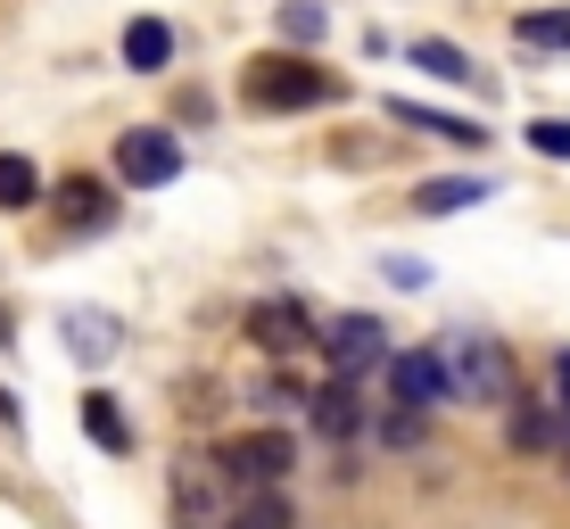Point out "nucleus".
<instances>
[{
    "mask_svg": "<svg viewBox=\"0 0 570 529\" xmlns=\"http://www.w3.org/2000/svg\"><path fill=\"white\" fill-rule=\"evenodd\" d=\"M340 75L331 67H306V58H248V75H240V100L257 108V116H282V108H323V100H340Z\"/></svg>",
    "mask_w": 570,
    "mask_h": 529,
    "instance_id": "obj_1",
    "label": "nucleus"
},
{
    "mask_svg": "<svg viewBox=\"0 0 570 529\" xmlns=\"http://www.w3.org/2000/svg\"><path fill=\"white\" fill-rule=\"evenodd\" d=\"M446 389L455 398H471V405H513L521 398V372H513V356H504L497 340H455V356H446Z\"/></svg>",
    "mask_w": 570,
    "mask_h": 529,
    "instance_id": "obj_2",
    "label": "nucleus"
},
{
    "mask_svg": "<svg viewBox=\"0 0 570 529\" xmlns=\"http://www.w3.org/2000/svg\"><path fill=\"white\" fill-rule=\"evenodd\" d=\"M289 463H298V447H289L282 430H248V439H232V447H224V472L240 480V488H282V480H289Z\"/></svg>",
    "mask_w": 570,
    "mask_h": 529,
    "instance_id": "obj_3",
    "label": "nucleus"
},
{
    "mask_svg": "<svg viewBox=\"0 0 570 529\" xmlns=\"http://www.w3.org/2000/svg\"><path fill=\"white\" fill-rule=\"evenodd\" d=\"M116 174H125V183H141V190H157V183H174V174H183V149H174V133L141 125V133H125V141H116Z\"/></svg>",
    "mask_w": 570,
    "mask_h": 529,
    "instance_id": "obj_4",
    "label": "nucleus"
},
{
    "mask_svg": "<svg viewBox=\"0 0 570 529\" xmlns=\"http://www.w3.org/2000/svg\"><path fill=\"white\" fill-rule=\"evenodd\" d=\"M389 389H397V405H414V414H430V405L455 398V389H446V356H430V347L389 356Z\"/></svg>",
    "mask_w": 570,
    "mask_h": 529,
    "instance_id": "obj_5",
    "label": "nucleus"
},
{
    "mask_svg": "<svg viewBox=\"0 0 570 529\" xmlns=\"http://www.w3.org/2000/svg\"><path fill=\"white\" fill-rule=\"evenodd\" d=\"M323 347H331V372H347V381L389 356V340H381V323H372V315H340V323H323Z\"/></svg>",
    "mask_w": 570,
    "mask_h": 529,
    "instance_id": "obj_6",
    "label": "nucleus"
},
{
    "mask_svg": "<svg viewBox=\"0 0 570 529\" xmlns=\"http://www.w3.org/2000/svg\"><path fill=\"white\" fill-rule=\"evenodd\" d=\"M248 340H257L265 356H298V347L314 340V331H306V306H298V298H265V306H248Z\"/></svg>",
    "mask_w": 570,
    "mask_h": 529,
    "instance_id": "obj_7",
    "label": "nucleus"
},
{
    "mask_svg": "<svg viewBox=\"0 0 570 529\" xmlns=\"http://www.w3.org/2000/svg\"><path fill=\"white\" fill-rule=\"evenodd\" d=\"M389 125L430 133V141H446V149H480V141H488V133L471 125V116H439V108H422V100H389Z\"/></svg>",
    "mask_w": 570,
    "mask_h": 529,
    "instance_id": "obj_8",
    "label": "nucleus"
},
{
    "mask_svg": "<svg viewBox=\"0 0 570 529\" xmlns=\"http://www.w3.org/2000/svg\"><path fill=\"white\" fill-rule=\"evenodd\" d=\"M58 215H67V232H108L116 199H108L100 174H67V183H58Z\"/></svg>",
    "mask_w": 570,
    "mask_h": 529,
    "instance_id": "obj_9",
    "label": "nucleus"
},
{
    "mask_svg": "<svg viewBox=\"0 0 570 529\" xmlns=\"http://www.w3.org/2000/svg\"><path fill=\"white\" fill-rule=\"evenodd\" d=\"M314 430H323L331 447L364 430V398H356V381H347V372H331V389H314Z\"/></svg>",
    "mask_w": 570,
    "mask_h": 529,
    "instance_id": "obj_10",
    "label": "nucleus"
},
{
    "mask_svg": "<svg viewBox=\"0 0 570 529\" xmlns=\"http://www.w3.org/2000/svg\"><path fill=\"white\" fill-rule=\"evenodd\" d=\"M405 58H414V67H430V75H439V84H480V67H471V50L439 42V33H414V42H405Z\"/></svg>",
    "mask_w": 570,
    "mask_h": 529,
    "instance_id": "obj_11",
    "label": "nucleus"
},
{
    "mask_svg": "<svg viewBox=\"0 0 570 529\" xmlns=\"http://www.w3.org/2000/svg\"><path fill=\"white\" fill-rule=\"evenodd\" d=\"M166 58H174V26H166V17H132V26H125V67L157 75Z\"/></svg>",
    "mask_w": 570,
    "mask_h": 529,
    "instance_id": "obj_12",
    "label": "nucleus"
},
{
    "mask_svg": "<svg viewBox=\"0 0 570 529\" xmlns=\"http://www.w3.org/2000/svg\"><path fill=\"white\" fill-rule=\"evenodd\" d=\"M480 199H488L480 174H439V183H422V190H414V207H422V215H463V207H480Z\"/></svg>",
    "mask_w": 570,
    "mask_h": 529,
    "instance_id": "obj_13",
    "label": "nucleus"
},
{
    "mask_svg": "<svg viewBox=\"0 0 570 529\" xmlns=\"http://www.w3.org/2000/svg\"><path fill=\"white\" fill-rule=\"evenodd\" d=\"M26 207H42V174H33V158L0 149V215H26Z\"/></svg>",
    "mask_w": 570,
    "mask_h": 529,
    "instance_id": "obj_14",
    "label": "nucleus"
},
{
    "mask_svg": "<svg viewBox=\"0 0 570 529\" xmlns=\"http://www.w3.org/2000/svg\"><path fill=\"white\" fill-rule=\"evenodd\" d=\"M83 430L108 447V455H125V447H132V430H125V414H116V398H100V389L83 398Z\"/></svg>",
    "mask_w": 570,
    "mask_h": 529,
    "instance_id": "obj_15",
    "label": "nucleus"
},
{
    "mask_svg": "<svg viewBox=\"0 0 570 529\" xmlns=\"http://www.w3.org/2000/svg\"><path fill=\"white\" fill-rule=\"evenodd\" d=\"M513 33L521 42H538V50H570V9H529V17H513Z\"/></svg>",
    "mask_w": 570,
    "mask_h": 529,
    "instance_id": "obj_16",
    "label": "nucleus"
},
{
    "mask_svg": "<svg viewBox=\"0 0 570 529\" xmlns=\"http://www.w3.org/2000/svg\"><path fill=\"white\" fill-rule=\"evenodd\" d=\"M67 347H83V356H108V347H116V323H108V315H67Z\"/></svg>",
    "mask_w": 570,
    "mask_h": 529,
    "instance_id": "obj_17",
    "label": "nucleus"
},
{
    "mask_svg": "<svg viewBox=\"0 0 570 529\" xmlns=\"http://www.w3.org/2000/svg\"><path fill=\"white\" fill-rule=\"evenodd\" d=\"M529 149H546V158H570V116H538V125H529Z\"/></svg>",
    "mask_w": 570,
    "mask_h": 529,
    "instance_id": "obj_18",
    "label": "nucleus"
},
{
    "mask_svg": "<svg viewBox=\"0 0 570 529\" xmlns=\"http://www.w3.org/2000/svg\"><path fill=\"white\" fill-rule=\"evenodd\" d=\"M240 529H289V504L257 488V497H248V513H240Z\"/></svg>",
    "mask_w": 570,
    "mask_h": 529,
    "instance_id": "obj_19",
    "label": "nucleus"
},
{
    "mask_svg": "<svg viewBox=\"0 0 570 529\" xmlns=\"http://www.w3.org/2000/svg\"><path fill=\"white\" fill-rule=\"evenodd\" d=\"M289 33H298V42H314V33H323V9H314V0H289V17H282Z\"/></svg>",
    "mask_w": 570,
    "mask_h": 529,
    "instance_id": "obj_20",
    "label": "nucleus"
},
{
    "mask_svg": "<svg viewBox=\"0 0 570 529\" xmlns=\"http://www.w3.org/2000/svg\"><path fill=\"white\" fill-rule=\"evenodd\" d=\"M513 447H546V414H513Z\"/></svg>",
    "mask_w": 570,
    "mask_h": 529,
    "instance_id": "obj_21",
    "label": "nucleus"
},
{
    "mask_svg": "<svg viewBox=\"0 0 570 529\" xmlns=\"http://www.w3.org/2000/svg\"><path fill=\"white\" fill-rule=\"evenodd\" d=\"M554 381H562V405H570V356H562V364H554Z\"/></svg>",
    "mask_w": 570,
    "mask_h": 529,
    "instance_id": "obj_22",
    "label": "nucleus"
},
{
    "mask_svg": "<svg viewBox=\"0 0 570 529\" xmlns=\"http://www.w3.org/2000/svg\"><path fill=\"white\" fill-rule=\"evenodd\" d=\"M0 347H9V306H0Z\"/></svg>",
    "mask_w": 570,
    "mask_h": 529,
    "instance_id": "obj_23",
    "label": "nucleus"
},
{
    "mask_svg": "<svg viewBox=\"0 0 570 529\" xmlns=\"http://www.w3.org/2000/svg\"><path fill=\"white\" fill-rule=\"evenodd\" d=\"M183 529H207V521H183Z\"/></svg>",
    "mask_w": 570,
    "mask_h": 529,
    "instance_id": "obj_24",
    "label": "nucleus"
},
{
    "mask_svg": "<svg viewBox=\"0 0 570 529\" xmlns=\"http://www.w3.org/2000/svg\"><path fill=\"white\" fill-rule=\"evenodd\" d=\"M0 422H9V405H0Z\"/></svg>",
    "mask_w": 570,
    "mask_h": 529,
    "instance_id": "obj_25",
    "label": "nucleus"
}]
</instances>
